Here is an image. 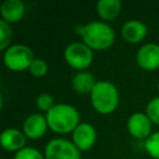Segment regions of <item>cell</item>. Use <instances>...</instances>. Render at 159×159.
Instances as JSON below:
<instances>
[{
    "label": "cell",
    "mask_w": 159,
    "mask_h": 159,
    "mask_svg": "<svg viewBox=\"0 0 159 159\" xmlns=\"http://www.w3.org/2000/svg\"><path fill=\"white\" fill-rule=\"evenodd\" d=\"M76 32L82 37L83 43H86L91 50H107L114 42L113 29L103 21H92L86 25L76 27Z\"/></svg>",
    "instance_id": "cell-1"
},
{
    "label": "cell",
    "mask_w": 159,
    "mask_h": 159,
    "mask_svg": "<svg viewBox=\"0 0 159 159\" xmlns=\"http://www.w3.org/2000/svg\"><path fill=\"white\" fill-rule=\"evenodd\" d=\"M46 119L51 130L60 134H67L73 132L80 124V113L73 106L61 103L55 104L46 113Z\"/></svg>",
    "instance_id": "cell-2"
},
{
    "label": "cell",
    "mask_w": 159,
    "mask_h": 159,
    "mask_svg": "<svg viewBox=\"0 0 159 159\" xmlns=\"http://www.w3.org/2000/svg\"><path fill=\"white\" fill-rule=\"evenodd\" d=\"M89 96L93 108L101 114L112 113L119 103L117 87L107 81H98Z\"/></svg>",
    "instance_id": "cell-3"
},
{
    "label": "cell",
    "mask_w": 159,
    "mask_h": 159,
    "mask_svg": "<svg viewBox=\"0 0 159 159\" xmlns=\"http://www.w3.org/2000/svg\"><path fill=\"white\" fill-rule=\"evenodd\" d=\"M34 60V53L26 45H12L4 52V63L14 72L29 70Z\"/></svg>",
    "instance_id": "cell-4"
},
{
    "label": "cell",
    "mask_w": 159,
    "mask_h": 159,
    "mask_svg": "<svg viewBox=\"0 0 159 159\" xmlns=\"http://www.w3.org/2000/svg\"><path fill=\"white\" fill-rule=\"evenodd\" d=\"M63 56L67 65L76 70H84L89 67L93 61L92 50L83 42L70 43L65 48Z\"/></svg>",
    "instance_id": "cell-5"
},
{
    "label": "cell",
    "mask_w": 159,
    "mask_h": 159,
    "mask_svg": "<svg viewBox=\"0 0 159 159\" xmlns=\"http://www.w3.org/2000/svg\"><path fill=\"white\" fill-rule=\"evenodd\" d=\"M45 159H81V152L72 142L56 138L46 144Z\"/></svg>",
    "instance_id": "cell-6"
},
{
    "label": "cell",
    "mask_w": 159,
    "mask_h": 159,
    "mask_svg": "<svg viewBox=\"0 0 159 159\" xmlns=\"http://www.w3.org/2000/svg\"><path fill=\"white\" fill-rule=\"evenodd\" d=\"M97 138L96 129L89 123H80L77 128L72 132V139L73 144L80 149V152H87L89 150Z\"/></svg>",
    "instance_id": "cell-7"
},
{
    "label": "cell",
    "mask_w": 159,
    "mask_h": 159,
    "mask_svg": "<svg viewBox=\"0 0 159 159\" xmlns=\"http://www.w3.org/2000/svg\"><path fill=\"white\" fill-rule=\"evenodd\" d=\"M137 63L145 71H154L159 68V45L147 43L143 45L135 56Z\"/></svg>",
    "instance_id": "cell-8"
},
{
    "label": "cell",
    "mask_w": 159,
    "mask_h": 159,
    "mask_svg": "<svg viewBox=\"0 0 159 159\" xmlns=\"http://www.w3.org/2000/svg\"><path fill=\"white\" fill-rule=\"evenodd\" d=\"M127 129L137 139H147L152 132V120L145 113H134L128 118Z\"/></svg>",
    "instance_id": "cell-9"
},
{
    "label": "cell",
    "mask_w": 159,
    "mask_h": 159,
    "mask_svg": "<svg viewBox=\"0 0 159 159\" xmlns=\"http://www.w3.org/2000/svg\"><path fill=\"white\" fill-rule=\"evenodd\" d=\"M47 128H48V123H47L46 116H42L40 113H34L29 116L25 119L22 125L24 134L30 139L41 138L46 133Z\"/></svg>",
    "instance_id": "cell-10"
},
{
    "label": "cell",
    "mask_w": 159,
    "mask_h": 159,
    "mask_svg": "<svg viewBox=\"0 0 159 159\" xmlns=\"http://www.w3.org/2000/svg\"><path fill=\"white\" fill-rule=\"evenodd\" d=\"M1 145L7 152H19L25 148L26 135L16 128H7L1 133Z\"/></svg>",
    "instance_id": "cell-11"
},
{
    "label": "cell",
    "mask_w": 159,
    "mask_h": 159,
    "mask_svg": "<svg viewBox=\"0 0 159 159\" xmlns=\"http://www.w3.org/2000/svg\"><path fill=\"white\" fill-rule=\"evenodd\" d=\"M147 26L138 20H129L122 26V36L129 43H138L147 36Z\"/></svg>",
    "instance_id": "cell-12"
},
{
    "label": "cell",
    "mask_w": 159,
    "mask_h": 159,
    "mask_svg": "<svg viewBox=\"0 0 159 159\" xmlns=\"http://www.w3.org/2000/svg\"><path fill=\"white\" fill-rule=\"evenodd\" d=\"M0 14L2 16V20H5L6 22H17L24 17L25 5L20 0H5L1 4Z\"/></svg>",
    "instance_id": "cell-13"
},
{
    "label": "cell",
    "mask_w": 159,
    "mask_h": 159,
    "mask_svg": "<svg viewBox=\"0 0 159 159\" xmlns=\"http://www.w3.org/2000/svg\"><path fill=\"white\" fill-rule=\"evenodd\" d=\"M122 9V2L119 0H101L97 2V14L104 21H114Z\"/></svg>",
    "instance_id": "cell-14"
},
{
    "label": "cell",
    "mask_w": 159,
    "mask_h": 159,
    "mask_svg": "<svg viewBox=\"0 0 159 159\" xmlns=\"http://www.w3.org/2000/svg\"><path fill=\"white\" fill-rule=\"evenodd\" d=\"M96 83L97 82H96L93 75L89 72H86V71H81V72L76 73L72 78V87H73L75 92H77L80 94H88V93L91 94Z\"/></svg>",
    "instance_id": "cell-15"
},
{
    "label": "cell",
    "mask_w": 159,
    "mask_h": 159,
    "mask_svg": "<svg viewBox=\"0 0 159 159\" xmlns=\"http://www.w3.org/2000/svg\"><path fill=\"white\" fill-rule=\"evenodd\" d=\"M144 148L152 158L159 159V132L150 134L144 140Z\"/></svg>",
    "instance_id": "cell-16"
},
{
    "label": "cell",
    "mask_w": 159,
    "mask_h": 159,
    "mask_svg": "<svg viewBox=\"0 0 159 159\" xmlns=\"http://www.w3.org/2000/svg\"><path fill=\"white\" fill-rule=\"evenodd\" d=\"M12 37V30L9 22L0 20V50H7Z\"/></svg>",
    "instance_id": "cell-17"
},
{
    "label": "cell",
    "mask_w": 159,
    "mask_h": 159,
    "mask_svg": "<svg viewBox=\"0 0 159 159\" xmlns=\"http://www.w3.org/2000/svg\"><path fill=\"white\" fill-rule=\"evenodd\" d=\"M47 70H48V66L46 61L42 58H35L29 68L30 73L35 77H43L47 73Z\"/></svg>",
    "instance_id": "cell-18"
},
{
    "label": "cell",
    "mask_w": 159,
    "mask_h": 159,
    "mask_svg": "<svg viewBox=\"0 0 159 159\" xmlns=\"http://www.w3.org/2000/svg\"><path fill=\"white\" fill-rule=\"evenodd\" d=\"M145 114L149 117L152 123L159 124V97H155L149 101V103L147 104Z\"/></svg>",
    "instance_id": "cell-19"
},
{
    "label": "cell",
    "mask_w": 159,
    "mask_h": 159,
    "mask_svg": "<svg viewBox=\"0 0 159 159\" xmlns=\"http://www.w3.org/2000/svg\"><path fill=\"white\" fill-rule=\"evenodd\" d=\"M14 159H45V158L37 149L31 147H25L15 153Z\"/></svg>",
    "instance_id": "cell-20"
},
{
    "label": "cell",
    "mask_w": 159,
    "mask_h": 159,
    "mask_svg": "<svg viewBox=\"0 0 159 159\" xmlns=\"http://www.w3.org/2000/svg\"><path fill=\"white\" fill-rule=\"evenodd\" d=\"M53 97L50 96L48 93H41L37 96L36 98V107L40 109V111H43V112H48L52 107H53Z\"/></svg>",
    "instance_id": "cell-21"
},
{
    "label": "cell",
    "mask_w": 159,
    "mask_h": 159,
    "mask_svg": "<svg viewBox=\"0 0 159 159\" xmlns=\"http://www.w3.org/2000/svg\"><path fill=\"white\" fill-rule=\"evenodd\" d=\"M158 92H159V82H158Z\"/></svg>",
    "instance_id": "cell-22"
}]
</instances>
